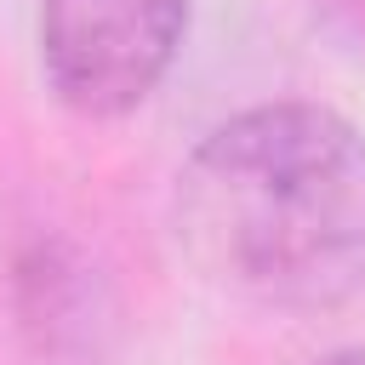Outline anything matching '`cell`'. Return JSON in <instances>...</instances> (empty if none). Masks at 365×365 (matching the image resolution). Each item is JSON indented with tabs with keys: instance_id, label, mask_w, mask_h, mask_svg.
Returning a JSON list of instances; mask_svg holds the SVG:
<instances>
[{
	"instance_id": "cell-1",
	"label": "cell",
	"mask_w": 365,
	"mask_h": 365,
	"mask_svg": "<svg viewBox=\"0 0 365 365\" xmlns=\"http://www.w3.org/2000/svg\"><path fill=\"white\" fill-rule=\"evenodd\" d=\"M188 262L262 308L319 314L365 291V131L319 103H262L177 171Z\"/></svg>"
},
{
	"instance_id": "cell-2",
	"label": "cell",
	"mask_w": 365,
	"mask_h": 365,
	"mask_svg": "<svg viewBox=\"0 0 365 365\" xmlns=\"http://www.w3.org/2000/svg\"><path fill=\"white\" fill-rule=\"evenodd\" d=\"M194 0H40V74L86 120H120L165 80Z\"/></svg>"
},
{
	"instance_id": "cell-3",
	"label": "cell",
	"mask_w": 365,
	"mask_h": 365,
	"mask_svg": "<svg viewBox=\"0 0 365 365\" xmlns=\"http://www.w3.org/2000/svg\"><path fill=\"white\" fill-rule=\"evenodd\" d=\"M308 6H314L319 29L336 46H348L354 57H365V0H308Z\"/></svg>"
},
{
	"instance_id": "cell-4",
	"label": "cell",
	"mask_w": 365,
	"mask_h": 365,
	"mask_svg": "<svg viewBox=\"0 0 365 365\" xmlns=\"http://www.w3.org/2000/svg\"><path fill=\"white\" fill-rule=\"evenodd\" d=\"M314 365H365V348H331V354L314 359Z\"/></svg>"
}]
</instances>
